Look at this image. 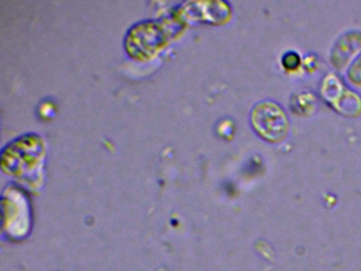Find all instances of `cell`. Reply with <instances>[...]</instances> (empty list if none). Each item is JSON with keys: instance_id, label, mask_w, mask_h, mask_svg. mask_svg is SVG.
<instances>
[{"instance_id": "cell-1", "label": "cell", "mask_w": 361, "mask_h": 271, "mask_svg": "<svg viewBox=\"0 0 361 271\" xmlns=\"http://www.w3.org/2000/svg\"><path fill=\"white\" fill-rule=\"evenodd\" d=\"M250 121L255 133L270 143L282 141L288 133V116L276 102H257L251 110Z\"/></svg>"}, {"instance_id": "cell-2", "label": "cell", "mask_w": 361, "mask_h": 271, "mask_svg": "<svg viewBox=\"0 0 361 271\" xmlns=\"http://www.w3.org/2000/svg\"><path fill=\"white\" fill-rule=\"evenodd\" d=\"M321 95L339 114L356 116L361 114V97L342 80L337 74L329 73L321 83Z\"/></svg>"}, {"instance_id": "cell-3", "label": "cell", "mask_w": 361, "mask_h": 271, "mask_svg": "<svg viewBox=\"0 0 361 271\" xmlns=\"http://www.w3.org/2000/svg\"><path fill=\"white\" fill-rule=\"evenodd\" d=\"M361 47L360 32H348L342 35L334 46L331 61L334 66L342 67Z\"/></svg>"}, {"instance_id": "cell-4", "label": "cell", "mask_w": 361, "mask_h": 271, "mask_svg": "<svg viewBox=\"0 0 361 271\" xmlns=\"http://www.w3.org/2000/svg\"><path fill=\"white\" fill-rule=\"evenodd\" d=\"M346 76L352 84L361 86V52L350 63V67L346 71Z\"/></svg>"}, {"instance_id": "cell-5", "label": "cell", "mask_w": 361, "mask_h": 271, "mask_svg": "<svg viewBox=\"0 0 361 271\" xmlns=\"http://www.w3.org/2000/svg\"><path fill=\"white\" fill-rule=\"evenodd\" d=\"M282 65L287 70L298 69L301 66V56L295 51H287L283 54Z\"/></svg>"}]
</instances>
